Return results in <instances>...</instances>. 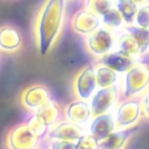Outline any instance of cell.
Returning <instances> with one entry per match:
<instances>
[{"instance_id":"14","label":"cell","mask_w":149,"mask_h":149,"mask_svg":"<svg viewBox=\"0 0 149 149\" xmlns=\"http://www.w3.org/2000/svg\"><path fill=\"white\" fill-rule=\"evenodd\" d=\"M137 61H138V60L133 58L132 56L124 54V52H122V51H119L117 49L113 50L112 52L107 54V55L102 56V57L98 58L100 63H102V65H104V66L112 68L113 71H116L119 74L127 72L128 70L132 67Z\"/></svg>"},{"instance_id":"10","label":"cell","mask_w":149,"mask_h":149,"mask_svg":"<svg viewBox=\"0 0 149 149\" xmlns=\"http://www.w3.org/2000/svg\"><path fill=\"white\" fill-rule=\"evenodd\" d=\"M87 132V128L83 125L76 124L70 120H60V122L54 125L49 130L47 138L49 141H68V142H76L83 133Z\"/></svg>"},{"instance_id":"26","label":"cell","mask_w":149,"mask_h":149,"mask_svg":"<svg viewBox=\"0 0 149 149\" xmlns=\"http://www.w3.org/2000/svg\"><path fill=\"white\" fill-rule=\"evenodd\" d=\"M49 149H77L76 142L68 141H51Z\"/></svg>"},{"instance_id":"28","label":"cell","mask_w":149,"mask_h":149,"mask_svg":"<svg viewBox=\"0 0 149 149\" xmlns=\"http://www.w3.org/2000/svg\"><path fill=\"white\" fill-rule=\"evenodd\" d=\"M133 1L136 3L139 8L144 6V5H148V4H149V0H133Z\"/></svg>"},{"instance_id":"24","label":"cell","mask_w":149,"mask_h":149,"mask_svg":"<svg viewBox=\"0 0 149 149\" xmlns=\"http://www.w3.org/2000/svg\"><path fill=\"white\" fill-rule=\"evenodd\" d=\"M77 149H98V141L86 132L76 141Z\"/></svg>"},{"instance_id":"23","label":"cell","mask_w":149,"mask_h":149,"mask_svg":"<svg viewBox=\"0 0 149 149\" xmlns=\"http://www.w3.org/2000/svg\"><path fill=\"white\" fill-rule=\"evenodd\" d=\"M26 123L29 124V127L32 129V132H34L40 139H44V138L47 137V133H49L50 128L40 118H37V116L35 113H32L30 116L29 119L26 120Z\"/></svg>"},{"instance_id":"12","label":"cell","mask_w":149,"mask_h":149,"mask_svg":"<svg viewBox=\"0 0 149 149\" xmlns=\"http://www.w3.org/2000/svg\"><path fill=\"white\" fill-rule=\"evenodd\" d=\"M116 129H117V127H116L114 114L113 112H108V113L92 117L91 123L87 128V132L92 137H95L97 141H102Z\"/></svg>"},{"instance_id":"16","label":"cell","mask_w":149,"mask_h":149,"mask_svg":"<svg viewBox=\"0 0 149 149\" xmlns=\"http://www.w3.org/2000/svg\"><path fill=\"white\" fill-rule=\"evenodd\" d=\"M32 113H35L37 118H40L50 129L61 120V114H62L61 107L55 100H50L44 106H41L39 109L32 112Z\"/></svg>"},{"instance_id":"6","label":"cell","mask_w":149,"mask_h":149,"mask_svg":"<svg viewBox=\"0 0 149 149\" xmlns=\"http://www.w3.org/2000/svg\"><path fill=\"white\" fill-rule=\"evenodd\" d=\"M85 45L92 56L100 58L116 50V34L104 26H100L92 34L86 36Z\"/></svg>"},{"instance_id":"21","label":"cell","mask_w":149,"mask_h":149,"mask_svg":"<svg viewBox=\"0 0 149 149\" xmlns=\"http://www.w3.org/2000/svg\"><path fill=\"white\" fill-rule=\"evenodd\" d=\"M101 24H102V26H104L106 29L113 31L116 34V31L123 30L125 22L123 20L122 15L118 13L117 9L112 8L106 14H103V15L101 16Z\"/></svg>"},{"instance_id":"5","label":"cell","mask_w":149,"mask_h":149,"mask_svg":"<svg viewBox=\"0 0 149 149\" xmlns=\"http://www.w3.org/2000/svg\"><path fill=\"white\" fill-rule=\"evenodd\" d=\"M5 144L8 149H40L41 139L26 122L19 123L9 130Z\"/></svg>"},{"instance_id":"4","label":"cell","mask_w":149,"mask_h":149,"mask_svg":"<svg viewBox=\"0 0 149 149\" xmlns=\"http://www.w3.org/2000/svg\"><path fill=\"white\" fill-rule=\"evenodd\" d=\"M71 90L73 96L78 100L88 101L97 90L95 63H88L81 67L74 74L71 82Z\"/></svg>"},{"instance_id":"9","label":"cell","mask_w":149,"mask_h":149,"mask_svg":"<svg viewBox=\"0 0 149 149\" xmlns=\"http://www.w3.org/2000/svg\"><path fill=\"white\" fill-rule=\"evenodd\" d=\"M70 24H71L72 31L81 36H88L100 26H102L101 17L87 9H82L74 13Z\"/></svg>"},{"instance_id":"19","label":"cell","mask_w":149,"mask_h":149,"mask_svg":"<svg viewBox=\"0 0 149 149\" xmlns=\"http://www.w3.org/2000/svg\"><path fill=\"white\" fill-rule=\"evenodd\" d=\"M114 8L122 15L125 26L134 25V19L139 6L133 0H114Z\"/></svg>"},{"instance_id":"13","label":"cell","mask_w":149,"mask_h":149,"mask_svg":"<svg viewBox=\"0 0 149 149\" xmlns=\"http://www.w3.org/2000/svg\"><path fill=\"white\" fill-rule=\"evenodd\" d=\"M24 44L22 34L13 25L0 26V50L4 52L14 54L20 51Z\"/></svg>"},{"instance_id":"25","label":"cell","mask_w":149,"mask_h":149,"mask_svg":"<svg viewBox=\"0 0 149 149\" xmlns=\"http://www.w3.org/2000/svg\"><path fill=\"white\" fill-rule=\"evenodd\" d=\"M134 25L143 29H149V4L138 8L136 19H134Z\"/></svg>"},{"instance_id":"7","label":"cell","mask_w":149,"mask_h":149,"mask_svg":"<svg viewBox=\"0 0 149 149\" xmlns=\"http://www.w3.org/2000/svg\"><path fill=\"white\" fill-rule=\"evenodd\" d=\"M120 101L119 83L111 87L97 88L90 98V107L92 111V117L103 113L112 112Z\"/></svg>"},{"instance_id":"18","label":"cell","mask_w":149,"mask_h":149,"mask_svg":"<svg viewBox=\"0 0 149 149\" xmlns=\"http://www.w3.org/2000/svg\"><path fill=\"white\" fill-rule=\"evenodd\" d=\"M96 71V81H97V88H104L111 87L114 85H118L120 80V74L113 71L112 68L104 66L102 63L95 65Z\"/></svg>"},{"instance_id":"15","label":"cell","mask_w":149,"mask_h":149,"mask_svg":"<svg viewBox=\"0 0 149 149\" xmlns=\"http://www.w3.org/2000/svg\"><path fill=\"white\" fill-rule=\"evenodd\" d=\"M137 132L136 128L116 129L104 139L98 141V149H124Z\"/></svg>"},{"instance_id":"17","label":"cell","mask_w":149,"mask_h":149,"mask_svg":"<svg viewBox=\"0 0 149 149\" xmlns=\"http://www.w3.org/2000/svg\"><path fill=\"white\" fill-rule=\"evenodd\" d=\"M116 49L129 55V56H132V57L136 60H139L142 57L141 51H139V46L137 44L136 39L125 29L120 30L119 34L116 35Z\"/></svg>"},{"instance_id":"2","label":"cell","mask_w":149,"mask_h":149,"mask_svg":"<svg viewBox=\"0 0 149 149\" xmlns=\"http://www.w3.org/2000/svg\"><path fill=\"white\" fill-rule=\"evenodd\" d=\"M149 88V63L138 61L120 74V100L141 97Z\"/></svg>"},{"instance_id":"27","label":"cell","mask_w":149,"mask_h":149,"mask_svg":"<svg viewBox=\"0 0 149 149\" xmlns=\"http://www.w3.org/2000/svg\"><path fill=\"white\" fill-rule=\"evenodd\" d=\"M141 101H142L143 117H146L149 120V88L141 96Z\"/></svg>"},{"instance_id":"22","label":"cell","mask_w":149,"mask_h":149,"mask_svg":"<svg viewBox=\"0 0 149 149\" xmlns=\"http://www.w3.org/2000/svg\"><path fill=\"white\" fill-rule=\"evenodd\" d=\"M112 8H114V0H86V9L100 17Z\"/></svg>"},{"instance_id":"20","label":"cell","mask_w":149,"mask_h":149,"mask_svg":"<svg viewBox=\"0 0 149 149\" xmlns=\"http://www.w3.org/2000/svg\"><path fill=\"white\" fill-rule=\"evenodd\" d=\"M134 39L139 46L141 56H146L149 52V29H143L137 25H128L124 27Z\"/></svg>"},{"instance_id":"11","label":"cell","mask_w":149,"mask_h":149,"mask_svg":"<svg viewBox=\"0 0 149 149\" xmlns=\"http://www.w3.org/2000/svg\"><path fill=\"white\" fill-rule=\"evenodd\" d=\"M62 114L66 120L83 125V127L90 123L92 119V111L90 107V102L78 98L65 106Z\"/></svg>"},{"instance_id":"3","label":"cell","mask_w":149,"mask_h":149,"mask_svg":"<svg viewBox=\"0 0 149 149\" xmlns=\"http://www.w3.org/2000/svg\"><path fill=\"white\" fill-rule=\"evenodd\" d=\"M113 114L117 129L136 128L143 118L141 97L120 100L114 108Z\"/></svg>"},{"instance_id":"1","label":"cell","mask_w":149,"mask_h":149,"mask_svg":"<svg viewBox=\"0 0 149 149\" xmlns=\"http://www.w3.org/2000/svg\"><path fill=\"white\" fill-rule=\"evenodd\" d=\"M66 14V0H45L35 19L34 35L41 56L50 54L61 36Z\"/></svg>"},{"instance_id":"29","label":"cell","mask_w":149,"mask_h":149,"mask_svg":"<svg viewBox=\"0 0 149 149\" xmlns=\"http://www.w3.org/2000/svg\"><path fill=\"white\" fill-rule=\"evenodd\" d=\"M46 149H49V148H46Z\"/></svg>"},{"instance_id":"8","label":"cell","mask_w":149,"mask_h":149,"mask_svg":"<svg viewBox=\"0 0 149 149\" xmlns=\"http://www.w3.org/2000/svg\"><path fill=\"white\" fill-rule=\"evenodd\" d=\"M50 100H52L50 88L42 83H34L27 86L20 95V104L30 112L39 109Z\"/></svg>"}]
</instances>
